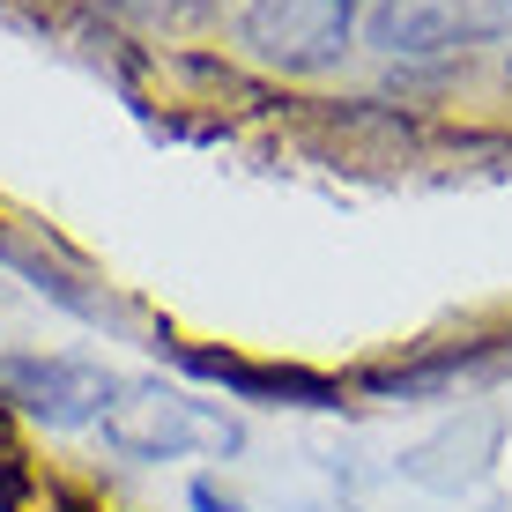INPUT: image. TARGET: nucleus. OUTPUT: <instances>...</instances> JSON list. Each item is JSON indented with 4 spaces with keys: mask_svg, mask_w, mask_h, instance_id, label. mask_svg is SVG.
Here are the masks:
<instances>
[{
    "mask_svg": "<svg viewBox=\"0 0 512 512\" xmlns=\"http://www.w3.org/2000/svg\"><path fill=\"white\" fill-rule=\"evenodd\" d=\"M97 438L127 461H186V453H231L238 423L208 401L179 394V386H119L112 409L97 416Z\"/></svg>",
    "mask_w": 512,
    "mask_h": 512,
    "instance_id": "nucleus-1",
    "label": "nucleus"
},
{
    "mask_svg": "<svg viewBox=\"0 0 512 512\" xmlns=\"http://www.w3.org/2000/svg\"><path fill=\"white\" fill-rule=\"evenodd\" d=\"M490 38H512V0H379L372 8V45L394 60H431Z\"/></svg>",
    "mask_w": 512,
    "mask_h": 512,
    "instance_id": "nucleus-2",
    "label": "nucleus"
},
{
    "mask_svg": "<svg viewBox=\"0 0 512 512\" xmlns=\"http://www.w3.org/2000/svg\"><path fill=\"white\" fill-rule=\"evenodd\" d=\"M349 0H245V45L282 75H320L349 52Z\"/></svg>",
    "mask_w": 512,
    "mask_h": 512,
    "instance_id": "nucleus-3",
    "label": "nucleus"
},
{
    "mask_svg": "<svg viewBox=\"0 0 512 512\" xmlns=\"http://www.w3.org/2000/svg\"><path fill=\"white\" fill-rule=\"evenodd\" d=\"M0 394L23 416L67 431V423H97L112 409L119 379H104L97 364H75V357H0Z\"/></svg>",
    "mask_w": 512,
    "mask_h": 512,
    "instance_id": "nucleus-4",
    "label": "nucleus"
},
{
    "mask_svg": "<svg viewBox=\"0 0 512 512\" xmlns=\"http://www.w3.org/2000/svg\"><path fill=\"white\" fill-rule=\"evenodd\" d=\"M201 379H223V386H238V394H268V401H334V386L327 379H312V372H260V364H238V357H186Z\"/></svg>",
    "mask_w": 512,
    "mask_h": 512,
    "instance_id": "nucleus-5",
    "label": "nucleus"
},
{
    "mask_svg": "<svg viewBox=\"0 0 512 512\" xmlns=\"http://www.w3.org/2000/svg\"><path fill=\"white\" fill-rule=\"evenodd\" d=\"M193 512H238V505H223V498H216V490H208V483H201V490H193Z\"/></svg>",
    "mask_w": 512,
    "mask_h": 512,
    "instance_id": "nucleus-6",
    "label": "nucleus"
}]
</instances>
